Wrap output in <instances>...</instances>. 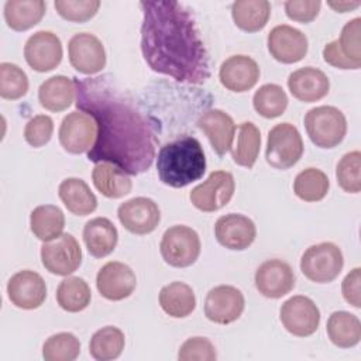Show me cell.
Instances as JSON below:
<instances>
[{
	"label": "cell",
	"instance_id": "6da1fadb",
	"mask_svg": "<svg viewBox=\"0 0 361 361\" xmlns=\"http://www.w3.org/2000/svg\"><path fill=\"white\" fill-rule=\"evenodd\" d=\"M78 110L93 117L97 135L87 159L110 162L128 175L148 171L155 158L154 131L147 117L114 86L110 76L73 79Z\"/></svg>",
	"mask_w": 361,
	"mask_h": 361
},
{
	"label": "cell",
	"instance_id": "7a4b0ae2",
	"mask_svg": "<svg viewBox=\"0 0 361 361\" xmlns=\"http://www.w3.org/2000/svg\"><path fill=\"white\" fill-rule=\"evenodd\" d=\"M140 7L141 52L148 66L180 83H204L210 78L209 54L189 8L175 0H147Z\"/></svg>",
	"mask_w": 361,
	"mask_h": 361
},
{
	"label": "cell",
	"instance_id": "3957f363",
	"mask_svg": "<svg viewBox=\"0 0 361 361\" xmlns=\"http://www.w3.org/2000/svg\"><path fill=\"white\" fill-rule=\"evenodd\" d=\"M159 180L171 188H185L206 172V157L197 138L183 135L161 147L157 157Z\"/></svg>",
	"mask_w": 361,
	"mask_h": 361
},
{
	"label": "cell",
	"instance_id": "277c9868",
	"mask_svg": "<svg viewBox=\"0 0 361 361\" xmlns=\"http://www.w3.org/2000/svg\"><path fill=\"white\" fill-rule=\"evenodd\" d=\"M310 141L319 148H334L345 137L347 120L334 106H317L310 109L303 118Z\"/></svg>",
	"mask_w": 361,
	"mask_h": 361
},
{
	"label": "cell",
	"instance_id": "5b68a950",
	"mask_svg": "<svg viewBox=\"0 0 361 361\" xmlns=\"http://www.w3.org/2000/svg\"><path fill=\"white\" fill-rule=\"evenodd\" d=\"M344 265L343 252L334 243L313 244L302 254L300 271L312 282L329 283L334 281Z\"/></svg>",
	"mask_w": 361,
	"mask_h": 361
},
{
	"label": "cell",
	"instance_id": "8992f818",
	"mask_svg": "<svg viewBox=\"0 0 361 361\" xmlns=\"http://www.w3.org/2000/svg\"><path fill=\"white\" fill-rule=\"evenodd\" d=\"M303 154V140L290 123H279L268 133L265 159L275 169L292 168Z\"/></svg>",
	"mask_w": 361,
	"mask_h": 361
},
{
	"label": "cell",
	"instance_id": "52a82bcc",
	"mask_svg": "<svg viewBox=\"0 0 361 361\" xmlns=\"http://www.w3.org/2000/svg\"><path fill=\"white\" fill-rule=\"evenodd\" d=\"M199 234L189 226L176 224L165 230L159 244L164 261L173 268H188L200 255Z\"/></svg>",
	"mask_w": 361,
	"mask_h": 361
},
{
	"label": "cell",
	"instance_id": "ba28073f",
	"mask_svg": "<svg viewBox=\"0 0 361 361\" xmlns=\"http://www.w3.org/2000/svg\"><path fill=\"white\" fill-rule=\"evenodd\" d=\"M235 190L234 176L227 171H213L204 182L195 186L189 199L192 204L204 213L217 212L224 207Z\"/></svg>",
	"mask_w": 361,
	"mask_h": 361
},
{
	"label": "cell",
	"instance_id": "9c48e42d",
	"mask_svg": "<svg viewBox=\"0 0 361 361\" xmlns=\"http://www.w3.org/2000/svg\"><path fill=\"white\" fill-rule=\"evenodd\" d=\"M41 261L48 272L68 276L80 267L82 248L72 234L62 233L58 238L42 244Z\"/></svg>",
	"mask_w": 361,
	"mask_h": 361
},
{
	"label": "cell",
	"instance_id": "30bf717a",
	"mask_svg": "<svg viewBox=\"0 0 361 361\" xmlns=\"http://www.w3.org/2000/svg\"><path fill=\"white\" fill-rule=\"evenodd\" d=\"M279 320L290 334L296 337H307L319 329L320 310L310 298L296 295L282 303L279 309Z\"/></svg>",
	"mask_w": 361,
	"mask_h": 361
},
{
	"label": "cell",
	"instance_id": "8fae6325",
	"mask_svg": "<svg viewBox=\"0 0 361 361\" xmlns=\"http://www.w3.org/2000/svg\"><path fill=\"white\" fill-rule=\"evenodd\" d=\"M97 135V126L93 117L75 110L62 118L59 126V142L69 154L89 152Z\"/></svg>",
	"mask_w": 361,
	"mask_h": 361
},
{
	"label": "cell",
	"instance_id": "7c38bea8",
	"mask_svg": "<svg viewBox=\"0 0 361 361\" xmlns=\"http://www.w3.org/2000/svg\"><path fill=\"white\" fill-rule=\"evenodd\" d=\"M71 65L82 75H96L106 66L103 42L90 32H78L68 42Z\"/></svg>",
	"mask_w": 361,
	"mask_h": 361
},
{
	"label": "cell",
	"instance_id": "4fadbf2b",
	"mask_svg": "<svg viewBox=\"0 0 361 361\" xmlns=\"http://www.w3.org/2000/svg\"><path fill=\"white\" fill-rule=\"evenodd\" d=\"M245 299L243 292L233 285L212 288L204 298V316L216 324H230L240 319Z\"/></svg>",
	"mask_w": 361,
	"mask_h": 361
},
{
	"label": "cell",
	"instance_id": "5bb4252c",
	"mask_svg": "<svg viewBox=\"0 0 361 361\" xmlns=\"http://www.w3.org/2000/svg\"><path fill=\"white\" fill-rule=\"evenodd\" d=\"M62 44L56 34L51 31H37L25 41L24 58L35 72H49L62 61Z\"/></svg>",
	"mask_w": 361,
	"mask_h": 361
},
{
	"label": "cell",
	"instance_id": "9a60e30c",
	"mask_svg": "<svg viewBox=\"0 0 361 361\" xmlns=\"http://www.w3.org/2000/svg\"><path fill=\"white\" fill-rule=\"evenodd\" d=\"M117 217L126 230L133 234L144 235L158 227L161 212L152 199L138 196L121 203L117 209Z\"/></svg>",
	"mask_w": 361,
	"mask_h": 361
},
{
	"label": "cell",
	"instance_id": "2e32d148",
	"mask_svg": "<svg viewBox=\"0 0 361 361\" xmlns=\"http://www.w3.org/2000/svg\"><path fill=\"white\" fill-rule=\"evenodd\" d=\"M267 45L275 61L281 63H296L306 56L309 41L300 30L281 24L269 31Z\"/></svg>",
	"mask_w": 361,
	"mask_h": 361
},
{
	"label": "cell",
	"instance_id": "e0dca14e",
	"mask_svg": "<svg viewBox=\"0 0 361 361\" xmlns=\"http://www.w3.org/2000/svg\"><path fill=\"white\" fill-rule=\"evenodd\" d=\"M257 290L269 299H279L295 288V274L292 267L278 258L264 261L255 271Z\"/></svg>",
	"mask_w": 361,
	"mask_h": 361
},
{
	"label": "cell",
	"instance_id": "ac0fdd59",
	"mask_svg": "<svg viewBox=\"0 0 361 361\" xmlns=\"http://www.w3.org/2000/svg\"><path fill=\"white\" fill-rule=\"evenodd\" d=\"M7 296L16 307L24 310L37 309L47 299L45 281L35 271H18L7 282Z\"/></svg>",
	"mask_w": 361,
	"mask_h": 361
},
{
	"label": "cell",
	"instance_id": "d6986e66",
	"mask_svg": "<svg viewBox=\"0 0 361 361\" xmlns=\"http://www.w3.org/2000/svg\"><path fill=\"white\" fill-rule=\"evenodd\" d=\"M96 286L104 299L117 302L128 298L134 292L137 278L127 264L110 261L99 269L96 275Z\"/></svg>",
	"mask_w": 361,
	"mask_h": 361
},
{
	"label": "cell",
	"instance_id": "ffe728a7",
	"mask_svg": "<svg viewBox=\"0 0 361 361\" xmlns=\"http://www.w3.org/2000/svg\"><path fill=\"white\" fill-rule=\"evenodd\" d=\"M214 235L220 245L233 251L247 250L257 237L255 223L240 213H228L217 219Z\"/></svg>",
	"mask_w": 361,
	"mask_h": 361
},
{
	"label": "cell",
	"instance_id": "44dd1931",
	"mask_svg": "<svg viewBox=\"0 0 361 361\" xmlns=\"http://www.w3.org/2000/svg\"><path fill=\"white\" fill-rule=\"evenodd\" d=\"M219 79L227 90L243 93L257 85L259 66L251 56L233 55L220 65Z\"/></svg>",
	"mask_w": 361,
	"mask_h": 361
},
{
	"label": "cell",
	"instance_id": "7402d4cb",
	"mask_svg": "<svg viewBox=\"0 0 361 361\" xmlns=\"http://www.w3.org/2000/svg\"><path fill=\"white\" fill-rule=\"evenodd\" d=\"M197 127L207 135L212 148L220 157L233 147L235 124L230 114L220 109H210L197 118Z\"/></svg>",
	"mask_w": 361,
	"mask_h": 361
},
{
	"label": "cell",
	"instance_id": "603a6c76",
	"mask_svg": "<svg viewBox=\"0 0 361 361\" xmlns=\"http://www.w3.org/2000/svg\"><path fill=\"white\" fill-rule=\"evenodd\" d=\"M288 87L295 99L305 103H313L327 96L330 80L323 71L313 66H305L289 75Z\"/></svg>",
	"mask_w": 361,
	"mask_h": 361
},
{
	"label": "cell",
	"instance_id": "cb8c5ba5",
	"mask_svg": "<svg viewBox=\"0 0 361 361\" xmlns=\"http://www.w3.org/2000/svg\"><path fill=\"white\" fill-rule=\"evenodd\" d=\"M83 241L92 257L103 258L114 251L118 233L107 217H94L83 227Z\"/></svg>",
	"mask_w": 361,
	"mask_h": 361
},
{
	"label": "cell",
	"instance_id": "d4e9b609",
	"mask_svg": "<svg viewBox=\"0 0 361 361\" xmlns=\"http://www.w3.org/2000/svg\"><path fill=\"white\" fill-rule=\"evenodd\" d=\"M75 99V82L63 75L51 76L38 87L39 104L49 111H63L73 103Z\"/></svg>",
	"mask_w": 361,
	"mask_h": 361
},
{
	"label": "cell",
	"instance_id": "484cf974",
	"mask_svg": "<svg viewBox=\"0 0 361 361\" xmlns=\"http://www.w3.org/2000/svg\"><path fill=\"white\" fill-rule=\"evenodd\" d=\"M58 196L65 207L76 216H87L97 207V199L80 178H66L58 186Z\"/></svg>",
	"mask_w": 361,
	"mask_h": 361
},
{
	"label": "cell",
	"instance_id": "4316f807",
	"mask_svg": "<svg viewBox=\"0 0 361 361\" xmlns=\"http://www.w3.org/2000/svg\"><path fill=\"white\" fill-rule=\"evenodd\" d=\"M94 188L109 199H120L128 195L133 189V182L123 169L110 164L99 162L92 172Z\"/></svg>",
	"mask_w": 361,
	"mask_h": 361
},
{
	"label": "cell",
	"instance_id": "83f0119b",
	"mask_svg": "<svg viewBox=\"0 0 361 361\" xmlns=\"http://www.w3.org/2000/svg\"><path fill=\"white\" fill-rule=\"evenodd\" d=\"M159 306L171 317L182 319L189 316L196 307L193 289L185 282H171L159 290Z\"/></svg>",
	"mask_w": 361,
	"mask_h": 361
},
{
	"label": "cell",
	"instance_id": "f1b7e54d",
	"mask_svg": "<svg viewBox=\"0 0 361 361\" xmlns=\"http://www.w3.org/2000/svg\"><path fill=\"white\" fill-rule=\"evenodd\" d=\"M47 10L42 0H7L4 3V20L14 31H27L37 25Z\"/></svg>",
	"mask_w": 361,
	"mask_h": 361
},
{
	"label": "cell",
	"instance_id": "f546056e",
	"mask_svg": "<svg viewBox=\"0 0 361 361\" xmlns=\"http://www.w3.org/2000/svg\"><path fill=\"white\" fill-rule=\"evenodd\" d=\"M326 331L336 347L351 348L361 340V322L350 312L337 310L330 314Z\"/></svg>",
	"mask_w": 361,
	"mask_h": 361
},
{
	"label": "cell",
	"instance_id": "4dcf8cb0",
	"mask_svg": "<svg viewBox=\"0 0 361 361\" xmlns=\"http://www.w3.org/2000/svg\"><path fill=\"white\" fill-rule=\"evenodd\" d=\"M271 16V3L267 0H237L231 4L234 24L245 32L262 30Z\"/></svg>",
	"mask_w": 361,
	"mask_h": 361
},
{
	"label": "cell",
	"instance_id": "1f68e13d",
	"mask_svg": "<svg viewBox=\"0 0 361 361\" xmlns=\"http://www.w3.org/2000/svg\"><path fill=\"white\" fill-rule=\"evenodd\" d=\"M32 234L42 243L58 238L65 227V214L55 204L37 206L30 214Z\"/></svg>",
	"mask_w": 361,
	"mask_h": 361
},
{
	"label": "cell",
	"instance_id": "d6a6232c",
	"mask_svg": "<svg viewBox=\"0 0 361 361\" xmlns=\"http://www.w3.org/2000/svg\"><path fill=\"white\" fill-rule=\"evenodd\" d=\"M55 296L61 309L69 313H78L89 306L92 290L83 278L66 276L59 282Z\"/></svg>",
	"mask_w": 361,
	"mask_h": 361
},
{
	"label": "cell",
	"instance_id": "836d02e7",
	"mask_svg": "<svg viewBox=\"0 0 361 361\" xmlns=\"http://www.w3.org/2000/svg\"><path fill=\"white\" fill-rule=\"evenodd\" d=\"M259 147H261L259 128L251 121H244L238 126L237 142L234 147H231V158L237 165L250 169L257 162Z\"/></svg>",
	"mask_w": 361,
	"mask_h": 361
},
{
	"label": "cell",
	"instance_id": "e575fe53",
	"mask_svg": "<svg viewBox=\"0 0 361 361\" xmlns=\"http://www.w3.org/2000/svg\"><path fill=\"white\" fill-rule=\"evenodd\" d=\"M124 345V333L116 326H104L92 336L89 354L97 361H110L121 355Z\"/></svg>",
	"mask_w": 361,
	"mask_h": 361
},
{
	"label": "cell",
	"instance_id": "d590c367",
	"mask_svg": "<svg viewBox=\"0 0 361 361\" xmlns=\"http://www.w3.org/2000/svg\"><path fill=\"white\" fill-rule=\"evenodd\" d=\"M330 188L327 175L317 168L300 171L293 180V192L303 202H319L326 197Z\"/></svg>",
	"mask_w": 361,
	"mask_h": 361
},
{
	"label": "cell",
	"instance_id": "8d00e7d4",
	"mask_svg": "<svg viewBox=\"0 0 361 361\" xmlns=\"http://www.w3.org/2000/svg\"><path fill=\"white\" fill-rule=\"evenodd\" d=\"M288 102L285 90L275 83H265L259 86L252 96L254 110L265 118H276L282 116L288 107Z\"/></svg>",
	"mask_w": 361,
	"mask_h": 361
},
{
	"label": "cell",
	"instance_id": "74e56055",
	"mask_svg": "<svg viewBox=\"0 0 361 361\" xmlns=\"http://www.w3.org/2000/svg\"><path fill=\"white\" fill-rule=\"evenodd\" d=\"M80 354L79 338L68 331L49 336L42 345L45 361H73Z\"/></svg>",
	"mask_w": 361,
	"mask_h": 361
},
{
	"label": "cell",
	"instance_id": "f35d334b",
	"mask_svg": "<svg viewBox=\"0 0 361 361\" xmlns=\"http://www.w3.org/2000/svg\"><path fill=\"white\" fill-rule=\"evenodd\" d=\"M28 92V78L16 63H0V96L6 100H17Z\"/></svg>",
	"mask_w": 361,
	"mask_h": 361
},
{
	"label": "cell",
	"instance_id": "ab89813d",
	"mask_svg": "<svg viewBox=\"0 0 361 361\" xmlns=\"http://www.w3.org/2000/svg\"><path fill=\"white\" fill-rule=\"evenodd\" d=\"M338 186L347 193H358L361 190V152L351 151L341 157L336 168Z\"/></svg>",
	"mask_w": 361,
	"mask_h": 361
},
{
	"label": "cell",
	"instance_id": "60d3db41",
	"mask_svg": "<svg viewBox=\"0 0 361 361\" xmlns=\"http://www.w3.org/2000/svg\"><path fill=\"white\" fill-rule=\"evenodd\" d=\"M58 14L71 23H85L96 16L99 0H56L54 3Z\"/></svg>",
	"mask_w": 361,
	"mask_h": 361
},
{
	"label": "cell",
	"instance_id": "b9f144b4",
	"mask_svg": "<svg viewBox=\"0 0 361 361\" xmlns=\"http://www.w3.org/2000/svg\"><path fill=\"white\" fill-rule=\"evenodd\" d=\"M360 34H361V18L355 17L344 24L340 38L337 39L341 54L357 63H361Z\"/></svg>",
	"mask_w": 361,
	"mask_h": 361
},
{
	"label": "cell",
	"instance_id": "7bdbcfd3",
	"mask_svg": "<svg viewBox=\"0 0 361 361\" xmlns=\"http://www.w3.org/2000/svg\"><path fill=\"white\" fill-rule=\"evenodd\" d=\"M217 358L216 347L206 337H190L179 348V361H214Z\"/></svg>",
	"mask_w": 361,
	"mask_h": 361
},
{
	"label": "cell",
	"instance_id": "ee69618b",
	"mask_svg": "<svg viewBox=\"0 0 361 361\" xmlns=\"http://www.w3.org/2000/svg\"><path fill=\"white\" fill-rule=\"evenodd\" d=\"M54 133V121L47 114H37L28 123L24 128V140L28 145L34 148L44 147L49 142Z\"/></svg>",
	"mask_w": 361,
	"mask_h": 361
},
{
	"label": "cell",
	"instance_id": "f6af8a7d",
	"mask_svg": "<svg viewBox=\"0 0 361 361\" xmlns=\"http://www.w3.org/2000/svg\"><path fill=\"white\" fill-rule=\"evenodd\" d=\"M322 7V1L319 0H288L283 3L285 13L288 18L306 24L313 21Z\"/></svg>",
	"mask_w": 361,
	"mask_h": 361
},
{
	"label": "cell",
	"instance_id": "bcb514c9",
	"mask_svg": "<svg viewBox=\"0 0 361 361\" xmlns=\"http://www.w3.org/2000/svg\"><path fill=\"white\" fill-rule=\"evenodd\" d=\"M341 293L348 305L361 307V268L357 267L345 275L341 282Z\"/></svg>",
	"mask_w": 361,
	"mask_h": 361
},
{
	"label": "cell",
	"instance_id": "7dc6e473",
	"mask_svg": "<svg viewBox=\"0 0 361 361\" xmlns=\"http://www.w3.org/2000/svg\"><path fill=\"white\" fill-rule=\"evenodd\" d=\"M323 59L324 62H327L329 65L337 68V69H360L361 63H357L348 58H345L337 44V39L329 42L324 48H323Z\"/></svg>",
	"mask_w": 361,
	"mask_h": 361
},
{
	"label": "cell",
	"instance_id": "c3c4849f",
	"mask_svg": "<svg viewBox=\"0 0 361 361\" xmlns=\"http://www.w3.org/2000/svg\"><path fill=\"white\" fill-rule=\"evenodd\" d=\"M329 7H331L334 11L337 13H347V11H353L357 7L361 6V1H329L327 3Z\"/></svg>",
	"mask_w": 361,
	"mask_h": 361
}]
</instances>
